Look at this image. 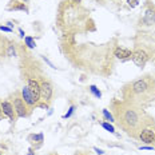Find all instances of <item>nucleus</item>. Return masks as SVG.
Listing matches in <instances>:
<instances>
[{"mask_svg": "<svg viewBox=\"0 0 155 155\" xmlns=\"http://www.w3.org/2000/svg\"><path fill=\"white\" fill-rule=\"evenodd\" d=\"M2 110L4 112V115H7L12 122H15V110H14V104H11L9 102H3L2 104Z\"/></svg>", "mask_w": 155, "mask_h": 155, "instance_id": "6", "label": "nucleus"}, {"mask_svg": "<svg viewBox=\"0 0 155 155\" xmlns=\"http://www.w3.org/2000/svg\"><path fill=\"white\" fill-rule=\"evenodd\" d=\"M103 115H104V118L107 119V120H110V122H112V120H114V118H112V115L110 114V112L107 111V110H103Z\"/></svg>", "mask_w": 155, "mask_h": 155, "instance_id": "16", "label": "nucleus"}, {"mask_svg": "<svg viewBox=\"0 0 155 155\" xmlns=\"http://www.w3.org/2000/svg\"><path fill=\"white\" fill-rule=\"evenodd\" d=\"M140 150H154V147H150V146H147V147H140Z\"/></svg>", "mask_w": 155, "mask_h": 155, "instance_id": "22", "label": "nucleus"}, {"mask_svg": "<svg viewBox=\"0 0 155 155\" xmlns=\"http://www.w3.org/2000/svg\"><path fill=\"white\" fill-rule=\"evenodd\" d=\"M3 115H4V112H3V110H2V106H0V119H3Z\"/></svg>", "mask_w": 155, "mask_h": 155, "instance_id": "24", "label": "nucleus"}, {"mask_svg": "<svg viewBox=\"0 0 155 155\" xmlns=\"http://www.w3.org/2000/svg\"><path fill=\"white\" fill-rule=\"evenodd\" d=\"M21 98H23V101L25 102V104H28V106H34L35 104V101H34V98H32L28 86L23 87V90H21Z\"/></svg>", "mask_w": 155, "mask_h": 155, "instance_id": "8", "label": "nucleus"}, {"mask_svg": "<svg viewBox=\"0 0 155 155\" xmlns=\"http://www.w3.org/2000/svg\"><path fill=\"white\" fill-rule=\"evenodd\" d=\"M16 52H15V47L14 46H9L8 47V56H15Z\"/></svg>", "mask_w": 155, "mask_h": 155, "instance_id": "18", "label": "nucleus"}, {"mask_svg": "<svg viewBox=\"0 0 155 155\" xmlns=\"http://www.w3.org/2000/svg\"><path fill=\"white\" fill-rule=\"evenodd\" d=\"M7 24L9 25V28H14V24H12V23H11V21H8V23H7Z\"/></svg>", "mask_w": 155, "mask_h": 155, "instance_id": "25", "label": "nucleus"}, {"mask_svg": "<svg viewBox=\"0 0 155 155\" xmlns=\"http://www.w3.org/2000/svg\"><path fill=\"white\" fill-rule=\"evenodd\" d=\"M24 103L25 102L23 101V98H20L19 95L15 96V99H14V110H15L16 115H18L19 118H24V116H27V108H25Z\"/></svg>", "mask_w": 155, "mask_h": 155, "instance_id": "1", "label": "nucleus"}, {"mask_svg": "<svg viewBox=\"0 0 155 155\" xmlns=\"http://www.w3.org/2000/svg\"><path fill=\"white\" fill-rule=\"evenodd\" d=\"M28 88H30V92L34 98L35 103H36L39 99H40V84L36 79H28Z\"/></svg>", "mask_w": 155, "mask_h": 155, "instance_id": "3", "label": "nucleus"}, {"mask_svg": "<svg viewBox=\"0 0 155 155\" xmlns=\"http://www.w3.org/2000/svg\"><path fill=\"white\" fill-rule=\"evenodd\" d=\"M144 21H146V24H153L155 21V12L151 11V9H147L146 11V15H144Z\"/></svg>", "mask_w": 155, "mask_h": 155, "instance_id": "11", "label": "nucleus"}, {"mask_svg": "<svg viewBox=\"0 0 155 155\" xmlns=\"http://www.w3.org/2000/svg\"><path fill=\"white\" fill-rule=\"evenodd\" d=\"M51 96H52V86L48 82H43L40 84V99L47 103L51 101Z\"/></svg>", "mask_w": 155, "mask_h": 155, "instance_id": "4", "label": "nucleus"}, {"mask_svg": "<svg viewBox=\"0 0 155 155\" xmlns=\"http://www.w3.org/2000/svg\"><path fill=\"white\" fill-rule=\"evenodd\" d=\"M19 34H20V36H23V38H24V31L21 30V28H19Z\"/></svg>", "mask_w": 155, "mask_h": 155, "instance_id": "23", "label": "nucleus"}, {"mask_svg": "<svg viewBox=\"0 0 155 155\" xmlns=\"http://www.w3.org/2000/svg\"><path fill=\"white\" fill-rule=\"evenodd\" d=\"M0 30H2V31H4V32H12V28L5 27V25H0Z\"/></svg>", "mask_w": 155, "mask_h": 155, "instance_id": "20", "label": "nucleus"}, {"mask_svg": "<svg viewBox=\"0 0 155 155\" xmlns=\"http://www.w3.org/2000/svg\"><path fill=\"white\" fill-rule=\"evenodd\" d=\"M124 119H126V122H127V123L135 124V123H137V120H138V116H137V114H135L134 111H131V110H130V111L126 112Z\"/></svg>", "mask_w": 155, "mask_h": 155, "instance_id": "10", "label": "nucleus"}, {"mask_svg": "<svg viewBox=\"0 0 155 155\" xmlns=\"http://www.w3.org/2000/svg\"><path fill=\"white\" fill-rule=\"evenodd\" d=\"M74 3H80V0H72Z\"/></svg>", "mask_w": 155, "mask_h": 155, "instance_id": "27", "label": "nucleus"}, {"mask_svg": "<svg viewBox=\"0 0 155 155\" xmlns=\"http://www.w3.org/2000/svg\"><path fill=\"white\" fill-rule=\"evenodd\" d=\"M102 127L104 128V130L110 131V132H111V134H114V132H115L114 126H112V124H110V123H107V122H103V123H102Z\"/></svg>", "mask_w": 155, "mask_h": 155, "instance_id": "14", "label": "nucleus"}, {"mask_svg": "<svg viewBox=\"0 0 155 155\" xmlns=\"http://www.w3.org/2000/svg\"><path fill=\"white\" fill-rule=\"evenodd\" d=\"M147 88H148V86H147L146 80H138V82H135L134 86H132V90H134V92H137V94L146 92Z\"/></svg>", "mask_w": 155, "mask_h": 155, "instance_id": "9", "label": "nucleus"}, {"mask_svg": "<svg viewBox=\"0 0 155 155\" xmlns=\"http://www.w3.org/2000/svg\"><path fill=\"white\" fill-rule=\"evenodd\" d=\"M11 9H15V11H24V12H28V8L25 7L24 3H20V2H14V5H12Z\"/></svg>", "mask_w": 155, "mask_h": 155, "instance_id": "12", "label": "nucleus"}, {"mask_svg": "<svg viewBox=\"0 0 155 155\" xmlns=\"http://www.w3.org/2000/svg\"><path fill=\"white\" fill-rule=\"evenodd\" d=\"M90 91H91V92L94 94V95L96 96V98H101V96H102V92L98 90V87L94 86V84H92V86H90Z\"/></svg>", "mask_w": 155, "mask_h": 155, "instance_id": "15", "label": "nucleus"}, {"mask_svg": "<svg viewBox=\"0 0 155 155\" xmlns=\"http://www.w3.org/2000/svg\"><path fill=\"white\" fill-rule=\"evenodd\" d=\"M131 59H132V62L137 64L138 67H144V64H146L148 56H147V54L144 52V51L137 50V51H134V52H132Z\"/></svg>", "mask_w": 155, "mask_h": 155, "instance_id": "2", "label": "nucleus"}, {"mask_svg": "<svg viewBox=\"0 0 155 155\" xmlns=\"http://www.w3.org/2000/svg\"><path fill=\"white\" fill-rule=\"evenodd\" d=\"M24 41H25V44H27L30 48H35V46H36V43H35V40L32 39L31 36H25L24 38Z\"/></svg>", "mask_w": 155, "mask_h": 155, "instance_id": "13", "label": "nucleus"}, {"mask_svg": "<svg viewBox=\"0 0 155 155\" xmlns=\"http://www.w3.org/2000/svg\"><path fill=\"white\" fill-rule=\"evenodd\" d=\"M28 153H30L28 155H34V150H32V148H30V151H28Z\"/></svg>", "mask_w": 155, "mask_h": 155, "instance_id": "26", "label": "nucleus"}, {"mask_svg": "<svg viewBox=\"0 0 155 155\" xmlns=\"http://www.w3.org/2000/svg\"><path fill=\"white\" fill-rule=\"evenodd\" d=\"M24 2H25V3H28V0H24Z\"/></svg>", "mask_w": 155, "mask_h": 155, "instance_id": "28", "label": "nucleus"}, {"mask_svg": "<svg viewBox=\"0 0 155 155\" xmlns=\"http://www.w3.org/2000/svg\"><path fill=\"white\" fill-rule=\"evenodd\" d=\"M139 138H140L142 142H144V143H153L155 140V131L150 130V128H146V130H143L140 132Z\"/></svg>", "mask_w": 155, "mask_h": 155, "instance_id": "5", "label": "nucleus"}, {"mask_svg": "<svg viewBox=\"0 0 155 155\" xmlns=\"http://www.w3.org/2000/svg\"><path fill=\"white\" fill-rule=\"evenodd\" d=\"M154 143H155V140H154Z\"/></svg>", "mask_w": 155, "mask_h": 155, "instance_id": "29", "label": "nucleus"}, {"mask_svg": "<svg viewBox=\"0 0 155 155\" xmlns=\"http://www.w3.org/2000/svg\"><path fill=\"white\" fill-rule=\"evenodd\" d=\"M74 110H75V107H74V106H71V108L68 110V112H67V114H66V115H64V116H63V118H64V119L70 118V116H71V115H72V114H74Z\"/></svg>", "mask_w": 155, "mask_h": 155, "instance_id": "19", "label": "nucleus"}, {"mask_svg": "<svg viewBox=\"0 0 155 155\" xmlns=\"http://www.w3.org/2000/svg\"><path fill=\"white\" fill-rule=\"evenodd\" d=\"M115 56L120 60H126V59H130L132 56V52L130 50H126V48H122V47H116L115 51H114Z\"/></svg>", "mask_w": 155, "mask_h": 155, "instance_id": "7", "label": "nucleus"}, {"mask_svg": "<svg viewBox=\"0 0 155 155\" xmlns=\"http://www.w3.org/2000/svg\"><path fill=\"white\" fill-rule=\"evenodd\" d=\"M94 150H95V151H96V153H98L99 155H102V154H103V151L101 150V148H98V147H94Z\"/></svg>", "mask_w": 155, "mask_h": 155, "instance_id": "21", "label": "nucleus"}, {"mask_svg": "<svg viewBox=\"0 0 155 155\" xmlns=\"http://www.w3.org/2000/svg\"><path fill=\"white\" fill-rule=\"evenodd\" d=\"M31 139H34V140H38V142H43V135H41V134H38V135H32V137H31Z\"/></svg>", "mask_w": 155, "mask_h": 155, "instance_id": "17", "label": "nucleus"}]
</instances>
